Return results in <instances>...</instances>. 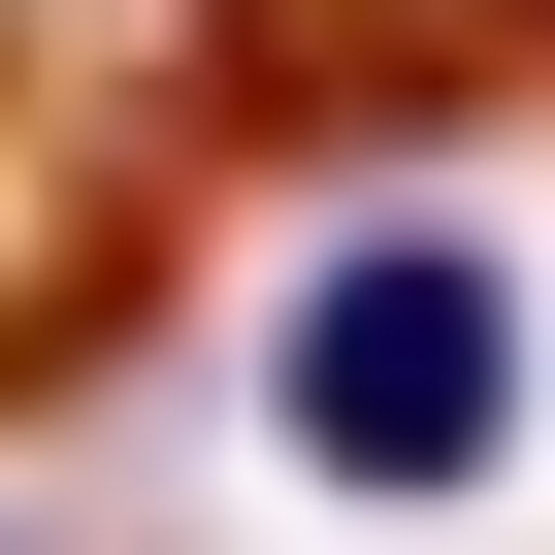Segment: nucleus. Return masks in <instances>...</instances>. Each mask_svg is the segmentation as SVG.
<instances>
[{
    "mask_svg": "<svg viewBox=\"0 0 555 555\" xmlns=\"http://www.w3.org/2000/svg\"><path fill=\"white\" fill-rule=\"evenodd\" d=\"M555 425V327H522V229L490 196H327L295 229V295H261V457H295L327 522H490Z\"/></svg>",
    "mask_w": 555,
    "mask_h": 555,
    "instance_id": "obj_1",
    "label": "nucleus"
},
{
    "mask_svg": "<svg viewBox=\"0 0 555 555\" xmlns=\"http://www.w3.org/2000/svg\"><path fill=\"white\" fill-rule=\"evenodd\" d=\"M490 66H555V0H196L229 131H360V99H490Z\"/></svg>",
    "mask_w": 555,
    "mask_h": 555,
    "instance_id": "obj_2",
    "label": "nucleus"
}]
</instances>
